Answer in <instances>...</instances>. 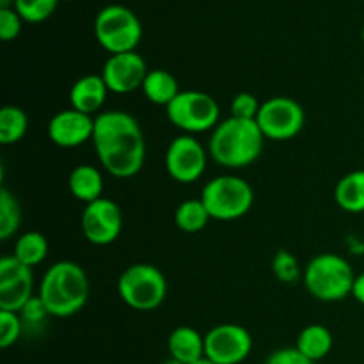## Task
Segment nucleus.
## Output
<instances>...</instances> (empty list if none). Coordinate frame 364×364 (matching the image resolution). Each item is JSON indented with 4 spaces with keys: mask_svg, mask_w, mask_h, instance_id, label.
Wrapping results in <instances>:
<instances>
[{
    "mask_svg": "<svg viewBox=\"0 0 364 364\" xmlns=\"http://www.w3.org/2000/svg\"><path fill=\"white\" fill-rule=\"evenodd\" d=\"M92 146L100 166L117 180L137 176L146 162V139L139 121L124 110H105L95 117Z\"/></svg>",
    "mask_w": 364,
    "mask_h": 364,
    "instance_id": "1",
    "label": "nucleus"
},
{
    "mask_svg": "<svg viewBox=\"0 0 364 364\" xmlns=\"http://www.w3.org/2000/svg\"><path fill=\"white\" fill-rule=\"evenodd\" d=\"M38 297L53 318L77 315L89 301V277L78 263L60 259L46 269L38 288Z\"/></svg>",
    "mask_w": 364,
    "mask_h": 364,
    "instance_id": "2",
    "label": "nucleus"
},
{
    "mask_svg": "<svg viewBox=\"0 0 364 364\" xmlns=\"http://www.w3.org/2000/svg\"><path fill=\"white\" fill-rule=\"evenodd\" d=\"M265 144L256 121L228 117L213 128L208 141V155L219 166L242 169L259 159Z\"/></svg>",
    "mask_w": 364,
    "mask_h": 364,
    "instance_id": "3",
    "label": "nucleus"
},
{
    "mask_svg": "<svg viewBox=\"0 0 364 364\" xmlns=\"http://www.w3.org/2000/svg\"><path fill=\"white\" fill-rule=\"evenodd\" d=\"M302 281L308 294L316 301L340 302L352 297L355 272L343 256L322 252L306 265Z\"/></svg>",
    "mask_w": 364,
    "mask_h": 364,
    "instance_id": "4",
    "label": "nucleus"
},
{
    "mask_svg": "<svg viewBox=\"0 0 364 364\" xmlns=\"http://www.w3.org/2000/svg\"><path fill=\"white\" fill-rule=\"evenodd\" d=\"M199 199L213 220L230 223L251 212L255 205V191L237 174H220L203 187Z\"/></svg>",
    "mask_w": 364,
    "mask_h": 364,
    "instance_id": "5",
    "label": "nucleus"
},
{
    "mask_svg": "<svg viewBox=\"0 0 364 364\" xmlns=\"http://www.w3.org/2000/svg\"><path fill=\"white\" fill-rule=\"evenodd\" d=\"M98 45L110 55L135 52L142 41V23L137 14L127 6L110 4L102 7L92 23Z\"/></svg>",
    "mask_w": 364,
    "mask_h": 364,
    "instance_id": "6",
    "label": "nucleus"
},
{
    "mask_svg": "<svg viewBox=\"0 0 364 364\" xmlns=\"http://www.w3.org/2000/svg\"><path fill=\"white\" fill-rule=\"evenodd\" d=\"M117 294L134 311H155L167 297V279L151 263H134L121 272Z\"/></svg>",
    "mask_w": 364,
    "mask_h": 364,
    "instance_id": "7",
    "label": "nucleus"
},
{
    "mask_svg": "<svg viewBox=\"0 0 364 364\" xmlns=\"http://www.w3.org/2000/svg\"><path fill=\"white\" fill-rule=\"evenodd\" d=\"M167 119L187 135L213 132L220 123V107L212 95L196 89L181 91L166 107Z\"/></svg>",
    "mask_w": 364,
    "mask_h": 364,
    "instance_id": "8",
    "label": "nucleus"
},
{
    "mask_svg": "<svg viewBox=\"0 0 364 364\" xmlns=\"http://www.w3.org/2000/svg\"><path fill=\"white\" fill-rule=\"evenodd\" d=\"M256 123L263 137L283 142L301 134L306 123V114L297 100L290 96H274L262 103Z\"/></svg>",
    "mask_w": 364,
    "mask_h": 364,
    "instance_id": "9",
    "label": "nucleus"
},
{
    "mask_svg": "<svg viewBox=\"0 0 364 364\" xmlns=\"http://www.w3.org/2000/svg\"><path fill=\"white\" fill-rule=\"evenodd\" d=\"M208 149L194 137L181 134L169 142L164 156L167 174L183 185L196 183L208 166Z\"/></svg>",
    "mask_w": 364,
    "mask_h": 364,
    "instance_id": "10",
    "label": "nucleus"
},
{
    "mask_svg": "<svg viewBox=\"0 0 364 364\" xmlns=\"http://www.w3.org/2000/svg\"><path fill=\"white\" fill-rule=\"evenodd\" d=\"M251 352V333L238 323H219L205 334V358L215 364H242Z\"/></svg>",
    "mask_w": 364,
    "mask_h": 364,
    "instance_id": "11",
    "label": "nucleus"
},
{
    "mask_svg": "<svg viewBox=\"0 0 364 364\" xmlns=\"http://www.w3.org/2000/svg\"><path fill=\"white\" fill-rule=\"evenodd\" d=\"M82 235L85 240L98 247L114 244L123 230V213L112 199L100 198L84 206L80 217Z\"/></svg>",
    "mask_w": 364,
    "mask_h": 364,
    "instance_id": "12",
    "label": "nucleus"
},
{
    "mask_svg": "<svg viewBox=\"0 0 364 364\" xmlns=\"http://www.w3.org/2000/svg\"><path fill=\"white\" fill-rule=\"evenodd\" d=\"M34 297L32 269L18 262L13 255L0 258V311L20 313Z\"/></svg>",
    "mask_w": 364,
    "mask_h": 364,
    "instance_id": "13",
    "label": "nucleus"
},
{
    "mask_svg": "<svg viewBox=\"0 0 364 364\" xmlns=\"http://www.w3.org/2000/svg\"><path fill=\"white\" fill-rule=\"evenodd\" d=\"M148 71L144 57L135 50V52L109 55L100 75L103 77L110 92L128 95V92L142 89Z\"/></svg>",
    "mask_w": 364,
    "mask_h": 364,
    "instance_id": "14",
    "label": "nucleus"
},
{
    "mask_svg": "<svg viewBox=\"0 0 364 364\" xmlns=\"http://www.w3.org/2000/svg\"><path fill=\"white\" fill-rule=\"evenodd\" d=\"M48 139L55 146L64 149H73L85 142L92 141L95 134V117L78 112L75 109H64L52 116L48 121Z\"/></svg>",
    "mask_w": 364,
    "mask_h": 364,
    "instance_id": "15",
    "label": "nucleus"
},
{
    "mask_svg": "<svg viewBox=\"0 0 364 364\" xmlns=\"http://www.w3.org/2000/svg\"><path fill=\"white\" fill-rule=\"evenodd\" d=\"M109 92V87H107L102 75H84L70 89L71 109L89 114V116L102 112Z\"/></svg>",
    "mask_w": 364,
    "mask_h": 364,
    "instance_id": "16",
    "label": "nucleus"
},
{
    "mask_svg": "<svg viewBox=\"0 0 364 364\" xmlns=\"http://www.w3.org/2000/svg\"><path fill=\"white\" fill-rule=\"evenodd\" d=\"M169 358L181 364H194L205 359V336L191 326H180L167 338Z\"/></svg>",
    "mask_w": 364,
    "mask_h": 364,
    "instance_id": "17",
    "label": "nucleus"
},
{
    "mask_svg": "<svg viewBox=\"0 0 364 364\" xmlns=\"http://www.w3.org/2000/svg\"><path fill=\"white\" fill-rule=\"evenodd\" d=\"M68 187H70L71 196L84 205L92 201H98L103 198V174L98 167L82 164L77 166L70 173L68 178Z\"/></svg>",
    "mask_w": 364,
    "mask_h": 364,
    "instance_id": "18",
    "label": "nucleus"
},
{
    "mask_svg": "<svg viewBox=\"0 0 364 364\" xmlns=\"http://www.w3.org/2000/svg\"><path fill=\"white\" fill-rule=\"evenodd\" d=\"M333 345V333L326 326H322V323H311V326H306L299 333L295 348L301 354H304L309 361L316 363L331 354Z\"/></svg>",
    "mask_w": 364,
    "mask_h": 364,
    "instance_id": "19",
    "label": "nucleus"
},
{
    "mask_svg": "<svg viewBox=\"0 0 364 364\" xmlns=\"http://www.w3.org/2000/svg\"><path fill=\"white\" fill-rule=\"evenodd\" d=\"M142 92L146 100L153 105L167 107L178 95H180V85L176 77L167 70H149L142 84Z\"/></svg>",
    "mask_w": 364,
    "mask_h": 364,
    "instance_id": "20",
    "label": "nucleus"
},
{
    "mask_svg": "<svg viewBox=\"0 0 364 364\" xmlns=\"http://www.w3.org/2000/svg\"><path fill=\"white\" fill-rule=\"evenodd\" d=\"M334 201L343 212L364 213V169L352 171L338 181Z\"/></svg>",
    "mask_w": 364,
    "mask_h": 364,
    "instance_id": "21",
    "label": "nucleus"
},
{
    "mask_svg": "<svg viewBox=\"0 0 364 364\" xmlns=\"http://www.w3.org/2000/svg\"><path fill=\"white\" fill-rule=\"evenodd\" d=\"M48 251L50 245L45 235L39 233V231H27V233L20 235L14 242L13 256L25 267L34 269L45 262Z\"/></svg>",
    "mask_w": 364,
    "mask_h": 364,
    "instance_id": "22",
    "label": "nucleus"
},
{
    "mask_svg": "<svg viewBox=\"0 0 364 364\" xmlns=\"http://www.w3.org/2000/svg\"><path fill=\"white\" fill-rule=\"evenodd\" d=\"M28 130V116L16 105H6L0 110V144L13 146L25 137Z\"/></svg>",
    "mask_w": 364,
    "mask_h": 364,
    "instance_id": "23",
    "label": "nucleus"
},
{
    "mask_svg": "<svg viewBox=\"0 0 364 364\" xmlns=\"http://www.w3.org/2000/svg\"><path fill=\"white\" fill-rule=\"evenodd\" d=\"M212 220L201 199H187L174 212V223L183 233H199Z\"/></svg>",
    "mask_w": 364,
    "mask_h": 364,
    "instance_id": "24",
    "label": "nucleus"
},
{
    "mask_svg": "<svg viewBox=\"0 0 364 364\" xmlns=\"http://www.w3.org/2000/svg\"><path fill=\"white\" fill-rule=\"evenodd\" d=\"M21 208L13 192L0 188V240L6 242L20 230Z\"/></svg>",
    "mask_w": 364,
    "mask_h": 364,
    "instance_id": "25",
    "label": "nucleus"
},
{
    "mask_svg": "<svg viewBox=\"0 0 364 364\" xmlns=\"http://www.w3.org/2000/svg\"><path fill=\"white\" fill-rule=\"evenodd\" d=\"M60 0H14L13 9L25 23H43L57 11Z\"/></svg>",
    "mask_w": 364,
    "mask_h": 364,
    "instance_id": "26",
    "label": "nucleus"
},
{
    "mask_svg": "<svg viewBox=\"0 0 364 364\" xmlns=\"http://www.w3.org/2000/svg\"><path fill=\"white\" fill-rule=\"evenodd\" d=\"M272 272L279 283L295 284L302 277L304 270L301 269V263L295 258V255L279 249L272 258Z\"/></svg>",
    "mask_w": 364,
    "mask_h": 364,
    "instance_id": "27",
    "label": "nucleus"
},
{
    "mask_svg": "<svg viewBox=\"0 0 364 364\" xmlns=\"http://www.w3.org/2000/svg\"><path fill=\"white\" fill-rule=\"evenodd\" d=\"M23 322L20 313L0 311V348H9L16 343L23 334Z\"/></svg>",
    "mask_w": 364,
    "mask_h": 364,
    "instance_id": "28",
    "label": "nucleus"
},
{
    "mask_svg": "<svg viewBox=\"0 0 364 364\" xmlns=\"http://www.w3.org/2000/svg\"><path fill=\"white\" fill-rule=\"evenodd\" d=\"M259 107H262V103L258 102V98H256L252 92L242 91L238 92L233 98V102H231V117L256 121Z\"/></svg>",
    "mask_w": 364,
    "mask_h": 364,
    "instance_id": "29",
    "label": "nucleus"
},
{
    "mask_svg": "<svg viewBox=\"0 0 364 364\" xmlns=\"http://www.w3.org/2000/svg\"><path fill=\"white\" fill-rule=\"evenodd\" d=\"M23 20L13 7L0 9V39L2 41H14L20 36Z\"/></svg>",
    "mask_w": 364,
    "mask_h": 364,
    "instance_id": "30",
    "label": "nucleus"
},
{
    "mask_svg": "<svg viewBox=\"0 0 364 364\" xmlns=\"http://www.w3.org/2000/svg\"><path fill=\"white\" fill-rule=\"evenodd\" d=\"M20 316H21V322H23V326L38 327V326H41V323L45 322L50 315H48V311H46L45 304L41 302V299H39L38 295H34V297H32L31 301L23 306V309L20 311Z\"/></svg>",
    "mask_w": 364,
    "mask_h": 364,
    "instance_id": "31",
    "label": "nucleus"
},
{
    "mask_svg": "<svg viewBox=\"0 0 364 364\" xmlns=\"http://www.w3.org/2000/svg\"><path fill=\"white\" fill-rule=\"evenodd\" d=\"M265 364H315L309 361L304 354L297 350L295 347H287L279 348V350H274L272 354L267 358Z\"/></svg>",
    "mask_w": 364,
    "mask_h": 364,
    "instance_id": "32",
    "label": "nucleus"
},
{
    "mask_svg": "<svg viewBox=\"0 0 364 364\" xmlns=\"http://www.w3.org/2000/svg\"><path fill=\"white\" fill-rule=\"evenodd\" d=\"M352 297L364 306V272L358 274L354 281V288H352Z\"/></svg>",
    "mask_w": 364,
    "mask_h": 364,
    "instance_id": "33",
    "label": "nucleus"
},
{
    "mask_svg": "<svg viewBox=\"0 0 364 364\" xmlns=\"http://www.w3.org/2000/svg\"><path fill=\"white\" fill-rule=\"evenodd\" d=\"M14 0H0V9H6V7H13Z\"/></svg>",
    "mask_w": 364,
    "mask_h": 364,
    "instance_id": "34",
    "label": "nucleus"
},
{
    "mask_svg": "<svg viewBox=\"0 0 364 364\" xmlns=\"http://www.w3.org/2000/svg\"><path fill=\"white\" fill-rule=\"evenodd\" d=\"M164 364H181V363H180V361H176V359L169 358V359H167V361H166V363H164Z\"/></svg>",
    "mask_w": 364,
    "mask_h": 364,
    "instance_id": "35",
    "label": "nucleus"
},
{
    "mask_svg": "<svg viewBox=\"0 0 364 364\" xmlns=\"http://www.w3.org/2000/svg\"><path fill=\"white\" fill-rule=\"evenodd\" d=\"M194 364H215V363H212V361H208V359H201V361H198V363H194Z\"/></svg>",
    "mask_w": 364,
    "mask_h": 364,
    "instance_id": "36",
    "label": "nucleus"
},
{
    "mask_svg": "<svg viewBox=\"0 0 364 364\" xmlns=\"http://www.w3.org/2000/svg\"><path fill=\"white\" fill-rule=\"evenodd\" d=\"M361 41H363V45H364V25H363V28H361Z\"/></svg>",
    "mask_w": 364,
    "mask_h": 364,
    "instance_id": "37",
    "label": "nucleus"
},
{
    "mask_svg": "<svg viewBox=\"0 0 364 364\" xmlns=\"http://www.w3.org/2000/svg\"><path fill=\"white\" fill-rule=\"evenodd\" d=\"M64 2H73V0H64Z\"/></svg>",
    "mask_w": 364,
    "mask_h": 364,
    "instance_id": "38",
    "label": "nucleus"
}]
</instances>
